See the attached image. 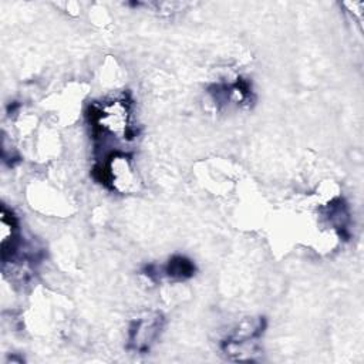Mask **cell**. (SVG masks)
Masks as SVG:
<instances>
[{
  "instance_id": "1",
  "label": "cell",
  "mask_w": 364,
  "mask_h": 364,
  "mask_svg": "<svg viewBox=\"0 0 364 364\" xmlns=\"http://www.w3.org/2000/svg\"><path fill=\"white\" fill-rule=\"evenodd\" d=\"M164 328L161 313H146L134 318L128 327V348L135 353H148Z\"/></svg>"
},
{
  "instance_id": "2",
  "label": "cell",
  "mask_w": 364,
  "mask_h": 364,
  "mask_svg": "<svg viewBox=\"0 0 364 364\" xmlns=\"http://www.w3.org/2000/svg\"><path fill=\"white\" fill-rule=\"evenodd\" d=\"M165 273L173 280H185L193 276L195 264L185 256H173L166 263Z\"/></svg>"
}]
</instances>
